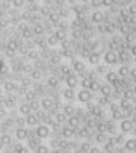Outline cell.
I'll return each mask as SVG.
<instances>
[{
    "label": "cell",
    "instance_id": "cell-1",
    "mask_svg": "<svg viewBox=\"0 0 136 153\" xmlns=\"http://www.w3.org/2000/svg\"><path fill=\"white\" fill-rule=\"evenodd\" d=\"M35 134H36L38 138H47L50 135V129H49V126H45V124H39L36 127V130H35Z\"/></svg>",
    "mask_w": 136,
    "mask_h": 153
},
{
    "label": "cell",
    "instance_id": "cell-2",
    "mask_svg": "<svg viewBox=\"0 0 136 153\" xmlns=\"http://www.w3.org/2000/svg\"><path fill=\"white\" fill-rule=\"evenodd\" d=\"M18 112H20V115H29V114H32V108L27 102H24L18 106Z\"/></svg>",
    "mask_w": 136,
    "mask_h": 153
},
{
    "label": "cell",
    "instance_id": "cell-3",
    "mask_svg": "<svg viewBox=\"0 0 136 153\" xmlns=\"http://www.w3.org/2000/svg\"><path fill=\"white\" fill-rule=\"evenodd\" d=\"M27 135H29V130H26L24 127H17V130H15V137H17V140H26L27 138Z\"/></svg>",
    "mask_w": 136,
    "mask_h": 153
},
{
    "label": "cell",
    "instance_id": "cell-4",
    "mask_svg": "<svg viewBox=\"0 0 136 153\" xmlns=\"http://www.w3.org/2000/svg\"><path fill=\"white\" fill-rule=\"evenodd\" d=\"M27 140H29V143H27V146L30 147V149H36L38 146H39V143H38V137H36V134H35V137L29 132V135H27Z\"/></svg>",
    "mask_w": 136,
    "mask_h": 153
},
{
    "label": "cell",
    "instance_id": "cell-5",
    "mask_svg": "<svg viewBox=\"0 0 136 153\" xmlns=\"http://www.w3.org/2000/svg\"><path fill=\"white\" fill-rule=\"evenodd\" d=\"M38 117L35 115V114H29V115H26V123L29 124V126H35V124H38Z\"/></svg>",
    "mask_w": 136,
    "mask_h": 153
},
{
    "label": "cell",
    "instance_id": "cell-6",
    "mask_svg": "<svg viewBox=\"0 0 136 153\" xmlns=\"http://www.w3.org/2000/svg\"><path fill=\"white\" fill-rule=\"evenodd\" d=\"M36 153H50V150H49V147H45L44 144H39L36 147Z\"/></svg>",
    "mask_w": 136,
    "mask_h": 153
},
{
    "label": "cell",
    "instance_id": "cell-7",
    "mask_svg": "<svg viewBox=\"0 0 136 153\" xmlns=\"http://www.w3.org/2000/svg\"><path fill=\"white\" fill-rule=\"evenodd\" d=\"M24 123H26V120H24V118H21L20 115L15 118V124H17L18 127H23V124H24Z\"/></svg>",
    "mask_w": 136,
    "mask_h": 153
}]
</instances>
